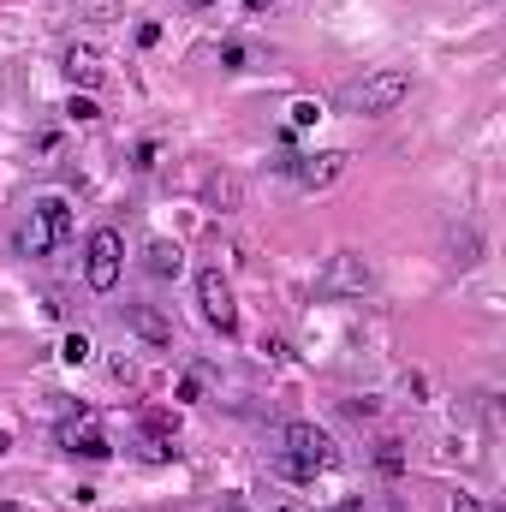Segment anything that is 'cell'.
Returning <instances> with one entry per match:
<instances>
[{
  "mask_svg": "<svg viewBox=\"0 0 506 512\" xmlns=\"http://www.w3.org/2000/svg\"><path fill=\"white\" fill-rule=\"evenodd\" d=\"M66 114H72V120H96V102H90V96H72V108H66Z\"/></svg>",
  "mask_w": 506,
  "mask_h": 512,
  "instance_id": "2e32d148",
  "label": "cell"
},
{
  "mask_svg": "<svg viewBox=\"0 0 506 512\" xmlns=\"http://www.w3.org/2000/svg\"><path fill=\"white\" fill-rule=\"evenodd\" d=\"M316 120H322L316 102H292V126H316Z\"/></svg>",
  "mask_w": 506,
  "mask_h": 512,
  "instance_id": "9a60e30c",
  "label": "cell"
},
{
  "mask_svg": "<svg viewBox=\"0 0 506 512\" xmlns=\"http://www.w3.org/2000/svg\"><path fill=\"white\" fill-rule=\"evenodd\" d=\"M197 304H203V322H209V328H221V334H233V328H239L233 280H227L221 268H203V274H197Z\"/></svg>",
  "mask_w": 506,
  "mask_h": 512,
  "instance_id": "5b68a950",
  "label": "cell"
},
{
  "mask_svg": "<svg viewBox=\"0 0 506 512\" xmlns=\"http://www.w3.org/2000/svg\"><path fill=\"white\" fill-rule=\"evenodd\" d=\"M60 358H66V364H84V358H90V340H84V334H66V340H60Z\"/></svg>",
  "mask_w": 506,
  "mask_h": 512,
  "instance_id": "5bb4252c",
  "label": "cell"
},
{
  "mask_svg": "<svg viewBox=\"0 0 506 512\" xmlns=\"http://www.w3.org/2000/svg\"><path fill=\"white\" fill-rule=\"evenodd\" d=\"M340 465V447L328 441V429H316V423H286V471L292 477H316V471H334Z\"/></svg>",
  "mask_w": 506,
  "mask_h": 512,
  "instance_id": "3957f363",
  "label": "cell"
},
{
  "mask_svg": "<svg viewBox=\"0 0 506 512\" xmlns=\"http://www.w3.org/2000/svg\"><path fill=\"white\" fill-rule=\"evenodd\" d=\"M453 512H483V501L477 495H453Z\"/></svg>",
  "mask_w": 506,
  "mask_h": 512,
  "instance_id": "e0dca14e",
  "label": "cell"
},
{
  "mask_svg": "<svg viewBox=\"0 0 506 512\" xmlns=\"http://www.w3.org/2000/svg\"><path fill=\"white\" fill-rule=\"evenodd\" d=\"M203 203H209V209H221V215L245 209V179H239V173H209V185H203Z\"/></svg>",
  "mask_w": 506,
  "mask_h": 512,
  "instance_id": "52a82bcc",
  "label": "cell"
},
{
  "mask_svg": "<svg viewBox=\"0 0 506 512\" xmlns=\"http://www.w3.org/2000/svg\"><path fill=\"white\" fill-rule=\"evenodd\" d=\"M126 322L137 328V334H143V340H155V346H173V328H167V322H161V316H155L149 304H131Z\"/></svg>",
  "mask_w": 506,
  "mask_h": 512,
  "instance_id": "9c48e42d",
  "label": "cell"
},
{
  "mask_svg": "<svg viewBox=\"0 0 506 512\" xmlns=\"http://www.w3.org/2000/svg\"><path fill=\"white\" fill-rule=\"evenodd\" d=\"M185 268V256H179V245H167V239H149V274H179Z\"/></svg>",
  "mask_w": 506,
  "mask_h": 512,
  "instance_id": "7c38bea8",
  "label": "cell"
},
{
  "mask_svg": "<svg viewBox=\"0 0 506 512\" xmlns=\"http://www.w3.org/2000/svg\"><path fill=\"white\" fill-rule=\"evenodd\" d=\"M370 262L364 256H352V251H340L334 256V274H328V286H340V292H370Z\"/></svg>",
  "mask_w": 506,
  "mask_h": 512,
  "instance_id": "ba28073f",
  "label": "cell"
},
{
  "mask_svg": "<svg viewBox=\"0 0 506 512\" xmlns=\"http://www.w3.org/2000/svg\"><path fill=\"white\" fill-rule=\"evenodd\" d=\"M78 12H90L96 24H108V18H120V0H72Z\"/></svg>",
  "mask_w": 506,
  "mask_h": 512,
  "instance_id": "4fadbf2b",
  "label": "cell"
},
{
  "mask_svg": "<svg viewBox=\"0 0 506 512\" xmlns=\"http://www.w3.org/2000/svg\"><path fill=\"white\" fill-rule=\"evenodd\" d=\"M66 447H72V453H84V459H108V453H114V447H108V435H102V429H90V423H84V429H66Z\"/></svg>",
  "mask_w": 506,
  "mask_h": 512,
  "instance_id": "8fae6325",
  "label": "cell"
},
{
  "mask_svg": "<svg viewBox=\"0 0 506 512\" xmlns=\"http://www.w3.org/2000/svg\"><path fill=\"white\" fill-rule=\"evenodd\" d=\"M66 72H72V84H102V54L96 48H66Z\"/></svg>",
  "mask_w": 506,
  "mask_h": 512,
  "instance_id": "30bf717a",
  "label": "cell"
},
{
  "mask_svg": "<svg viewBox=\"0 0 506 512\" xmlns=\"http://www.w3.org/2000/svg\"><path fill=\"white\" fill-rule=\"evenodd\" d=\"M245 6H251V12H268V6H274V0H245Z\"/></svg>",
  "mask_w": 506,
  "mask_h": 512,
  "instance_id": "ac0fdd59",
  "label": "cell"
},
{
  "mask_svg": "<svg viewBox=\"0 0 506 512\" xmlns=\"http://www.w3.org/2000/svg\"><path fill=\"white\" fill-rule=\"evenodd\" d=\"M405 96H411V72H405V66H381V72H364L358 84L340 90V108L376 120V114H393Z\"/></svg>",
  "mask_w": 506,
  "mask_h": 512,
  "instance_id": "6da1fadb",
  "label": "cell"
},
{
  "mask_svg": "<svg viewBox=\"0 0 506 512\" xmlns=\"http://www.w3.org/2000/svg\"><path fill=\"white\" fill-rule=\"evenodd\" d=\"M66 239H72V209H66L60 197H42V203L24 215V227H18V251L24 256H54Z\"/></svg>",
  "mask_w": 506,
  "mask_h": 512,
  "instance_id": "7a4b0ae2",
  "label": "cell"
},
{
  "mask_svg": "<svg viewBox=\"0 0 506 512\" xmlns=\"http://www.w3.org/2000/svg\"><path fill=\"white\" fill-rule=\"evenodd\" d=\"M120 268H126V239H120L114 227H96L90 245H84V280H90L96 292H114V286H120Z\"/></svg>",
  "mask_w": 506,
  "mask_h": 512,
  "instance_id": "277c9868",
  "label": "cell"
},
{
  "mask_svg": "<svg viewBox=\"0 0 506 512\" xmlns=\"http://www.w3.org/2000/svg\"><path fill=\"white\" fill-rule=\"evenodd\" d=\"M286 173L298 179V191H328V185H340V179L352 173V155H346V149H322V155H298V161H286Z\"/></svg>",
  "mask_w": 506,
  "mask_h": 512,
  "instance_id": "8992f818",
  "label": "cell"
},
{
  "mask_svg": "<svg viewBox=\"0 0 506 512\" xmlns=\"http://www.w3.org/2000/svg\"><path fill=\"white\" fill-rule=\"evenodd\" d=\"M0 453H6V435H0Z\"/></svg>",
  "mask_w": 506,
  "mask_h": 512,
  "instance_id": "d6986e66",
  "label": "cell"
}]
</instances>
